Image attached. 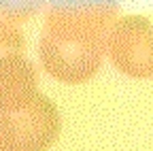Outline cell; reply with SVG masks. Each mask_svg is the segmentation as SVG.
<instances>
[{"instance_id":"cell-1","label":"cell","mask_w":153,"mask_h":151,"mask_svg":"<svg viewBox=\"0 0 153 151\" xmlns=\"http://www.w3.org/2000/svg\"><path fill=\"white\" fill-rule=\"evenodd\" d=\"M117 2H55L47 11L41 36V62L64 83H83L98 72L113 26Z\"/></svg>"},{"instance_id":"cell-2","label":"cell","mask_w":153,"mask_h":151,"mask_svg":"<svg viewBox=\"0 0 153 151\" xmlns=\"http://www.w3.org/2000/svg\"><path fill=\"white\" fill-rule=\"evenodd\" d=\"M106 53L128 77H153V26L140 15L119 17L108 34Z\"/></svg>"},{"instance_id":"cell-3","label":"cell","mask_w":153,"mask_h":151,"mask_svg":"<svg viewBox=\"0 0 153 151\" xmlns=\"http://www.w3.org/2000/svg\"><path fill=\"white\" fill-rule=\"evenodd\" d=\"M9 117L15 132L13 151H45L60 134V113L43 94H38L24 111L11 113Z\"/></svg>"},{"instance_id":"cell-4","label":"cell","mask_w":153,"mask_h":151,"mask_svg":"<svg viewBox=\"0 0 153 151\" xmlns=\"http://www.w3.org/2000/svg\"><path fill=\"white\" fill-rule=\"evenodd\" d=\"M38 74L34 64L22 53L0 58V111L11 113L24 111L38 96Z\"/></svg>"},{"instance_id":"cell-5","label":"cell","mask_w":153,"mask_h":151,"mask_svg":"<svg viewBox=\"0 0 153 151\" xmlns=\"http://www.w3.org/2000/svg\"><path fill=\"white\" fill-rule=\"evenodd\" d=\"M24 47H26V41H24L22 30L15 24L0 17V58L11 53H22Z\"/></svg>"},{"instance_id":"cell-6","label":"cell","mask_w":153,"mask_h":151,"mask_svg":"<svg viewBox=\"0 0 153 151\" xmlns=\"http://www.w3.org/2000/svg\"><path fill=\"white\" fill-rule=\"evenodd\" d=\"M13 145H15V132L11 117L0 111V151H13Z\"/></svg>"}]
</instances>
